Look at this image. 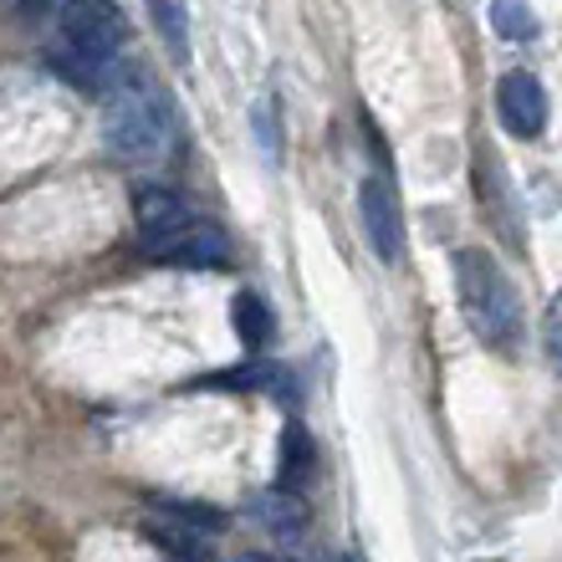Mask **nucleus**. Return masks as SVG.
I'll return each mask as SVG.
<instances>
[{
  "mask_svg": "<svg viewBox=\"0 0 562 562\" xmlns=\"http://www.w3.org/2000/svg\"><path fill=\"white\" fill-rule=\"evenodd\" d=\"M317 450H312V435L296 419H286V429H281V460H277V481L286 491H296V486H307L312 481V465H317Z\"/></svg>",
  "mask_w": 562,
  "mask_h": 562,
  "instance_id": "0eeeda50",
  "label": "nucleus"
},
{
  "mask_svg": "<svg viewBox=\"0 0 562 562\" xmlns=\"http://www.w3.org/2000/svg\"><path fill=\"white\" fill-rule=\"evenodd\" d=\"M256 138L267 148V159H277V103H271V98L256 103Z\"/></svg>",
  "mask_w": 562,
  "mask_h": 562,
  "instance_id": "2eb2a0df",
  "label": "nucleus"
},
{
  "mask_svg": "<svg viewBox=\"0 0 562 562\" xmlns=\"http://www.w3.org/2000/svg\"><path fill=\"white\" fill-rule=\"evenodd\" d=\"M542 348H548V363L562 373V292L552 296L548 317H542Z\"/></svg>",
  "mask_w": 562,
  "mask_h": 562,
  "instance_id": "ddd939ff",
  "label": "nucleus"
},
{
  "mask_svg": "<svg viewBox=\"0 0 562 562\" xmlns=\"http://www.w3.org/2000/svg\"><path fill=\"white\" fill-rule=\"evenodd\" d=\"M148 542L164 548L169 558H179V562H215L210 542L200 537V527H190V521H159V527H148Z\"/></svg>",
  "mask_w": 562,
  "mask_h": 562,
  "instance_id": "6e6552de",
  "label": "nucleus"
},
{
  "mask_svg": "<svg viewBox=\"0 0 562 562\" xmlns=\"http://www.w3.org/2000/svg\"><path fill=\"white\" fill-rule=\"evenodd\" d=\"M456 292H460V312H465L475 338L506 353L521 333V302L512 292V281H506L502 261L491 251H481V246L456 251Z\"/></svg>",
  "mask_w": 562,
  "mask_h": 562,
  "instance_id": "f03ea898",
  "label": "nucleus"
},
{
  "mask_svg": "<svg viewBox=\"0 0 562 562\" xmlns=\"http://www.w3.org/2000/svg\"><path fill=\"white\" fill-rule=\"evenodd\" d=\"M236 562H281V558H267V552H240Z\"/></svg>",
  "mask_w": 562,
  "mask_h": 562,
  "instance_id": "dca6fc26",
  "label": "nucleus"
},
{
  "mask_svg": "<svg viewBox=\"0 0 562 562\" xmlns=\"http://www.w3.org/2000/svg\"><path fill=\"white\" fill-rule=\"evenodd\" d=\"M175 128H179L175 103L159 88H148V82H128L103 103V144L119 159L134 164L159 159L175 144Z\"/></svg>",
  "mask_w": 562,
  "mask_h": 562,
  "instance_id": "7ed1b4c3",
  "label": "nucleus"
},
{
  "mask_svg": "<svg viewBox=\"0 0 562 562\" xmlns=\"http://www.w3.org/2000/svg\"><path fill=\"white\" fill-rule=\"evenodd\" d=\"M231 323H236V338L246 342V348H261V342L271 338V307L256 292H236V302H231Z\"/></svg>",
  "mask_w": 562,
  "mask_h": 562,
  "instance_id": "9d476101",
  "label": "nucleus"
},
{
  "mask_svg": "<svg viewBox=\"0 0 562 562\" xmlns=\"http://www.w3.org/2000/svg\"><path fill=\"white\" fill-rule=\"evenodd\" d=\"M342 562H358V558H342Z\"/></svg>",
  "mask_w": 562,
  "mask_h": 562,
  "instance_id": "a211bd4d",
  "label": "nucleus"
},
{
  "mask_svg": "<svg viewBox=\"0 0 562 562\" xmlns=\"http://www.w3.org/2000/svg\"><path fill=\"white\" fill-rule=\"evenodd\" d=\"M26 5H46V0H26Z\"/></svg>",
  "mask_w": 562,
  "mask_h": 562,
  "instance_id": "f3484780",
  "label": "nucleus"
},
{
  "mask_svg": "<svg viewBox=\"0 0 562 562\" xmlns=\"http://www.w3.org/2000/svg\"><path fill=\"white\" fill-rule=\"evenodd\" d=\"M496 113H502L506 134L537 138L548 128V92L532 72H506L502 88H496Z\"/></svg>",
  "mask_w": 562,
  "mask_h": 562,
  "instance_id": "423d86ee",
  "label": "nucleus"
},
{
  "mask_svg": "<svg viewBox=\"0 0 562 562\" xmlns=\"http://www.w3.org/2000/svg\"><path fill=\"white\" fill-rule=\"evenodd\" d=\"M358 221H363V236H369L373 256H379L384 267H394L404 256V210L384 175H369L358 184Z\"/></svg>",
  "mask_w": 562,
  "mask_h": 562,
  "instance_id": "39448f33",
  "label": "nucleus"
},
{
  "mask_svg": "<svg viewBox=\"0 0 562 562\" xmlns=\"http://www.w3.org/2000/svg\"><path fill=\"white\" fill-rule=\"evenodd\" d=\"M134 225H138V240L159 261H175V267H225L231 261L225 231L215 221H205L169 184H144L134 194Z\"/></svg>",
  "mask_w": 562,
  "mask_h": 562,
  "instance_id": "f257e3e1",
  "label": "nucleus"
},
{
  "mask_svg": "<svg viewBox=\"0 0 562 562\" xmlns=\"http://www.w3.org/2000/svg\"><path fill=\"white\" fill-rule=\"evenodd\" d=\"M159 512H169L175 521H190V527H221V512L215 506H190V502H159Z\"/></svg>",
  "mask_w": 562,
  "mask_h": 562,
  "instance_id": "4468645a",
  "label": "nucleus"
},
{
  "mask_svg": "<svg viewBox=\"0 0 562 562\" xmlns=\"http://www.w3.org/2000/svg\"><path fill=\"white\" fill-rule=\"evenodd\" d=\"M256 517L267 521L271 532H281V537H296L302 527H307V506H302V496L296 491H267L261 502H256Z\"/></svg>",
  "mask_w": 562,
  "mask_h": 562,
  "instance_id": "1a4fd4ad",
  "label": "nucleus"
},
{
  "mask_svg": "<svg viewBox=\"0 0 562 562\" xmlns=\"http://www.w3.org/2000/svg\"><path fill=\"white\" fill-rule=\"evenodd\" d=\"M61 36L77 52L82 72H92L98 61L128 46V15L113 0H61Z\"/></svg>",
  "mask_w": 562,
  "mask_h": 562,
  "instance_id": "20e7f679",
  "label": "nucleus"
},
{
  "mask_svg": "<svg viewBox=\"0 0 562 562\" xmlns=\"http://www.w3.org/2000/svg\"><path fill=\"white\" fill-rule=\"evenodd\" d=\"M148 15H154L169 57L184 61V52H190V11H184V0H148Z\"/></svg>",
  "mask_w": 562,
  "mask_h": 562,
  "instance_id": "9b49d317",
  "label": "nucleus"
},
{
  "mask_svg": "<svg viewBox=\"0 0 562 562\" xmlns=\"http://www.w3.org/2000/svg\"><path fill=\"white\" fill-rule=\"evenodd\" d=\"M491 26L502 42H532L537 36V11L527 0H491Z\"/></svg>",
  "mask_w": 562,
  "mask_h": 562,
  "instance_id": "f8f14e48",
  "label": "nucleus"
}]
</instances>
